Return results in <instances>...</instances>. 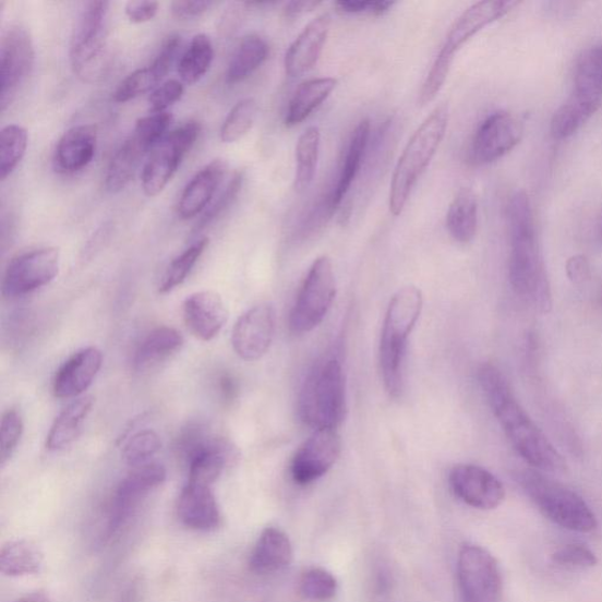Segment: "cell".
<instances>
[{"label": "cell", "mask_w": 602, "mask_h": 602, "mask_svg": "<svg viewBox=\"0 0 602 602\" xmlns=\"http://www.w3.org/2000/svg\"><path fill=\"white\" fill-rule=\"evenodd\" d=\"M478 380L493 414L517 454L539 472L565 473V459L525 411L504 373L492 364H484L479 369Z\"/></svg>", "instance_id": "6da1fadb"}, {"label": "cell", "mask_w": 602, "mask_h": 602, "mask_svg": "<svg viewBox=\"0 0 602 602\" xmlns=\"http://www.w3.org/2000/svg\"><path fill=\"white\" fill-rule=\"evenodd\" d=\"M508 274L511 288L539 312L552 309V292L529 195L517 192L507 206Z\"/></svg>", "instance_id": "7a4b0ae2"}, {"label": "cell", "mask_w": 602, "mask_h": 602, "mask_svg": "<svg viewBox=\"0 0 602 602\" xmlns=\"http://www.w3.org/2000/svg\"><path fill=\"white\" fill-rule=\"evenodd\" d=\"M423 306V293L412 285L398 290L389 301L382 330L380 363L384 387L390 398L397 399L402 394L406 351Z\"/></svg>", "instance_id": "3957f363"}, {"label": "cell", "mask_w": 602, "mask_h": 602, "mask_svg": "<svg viewBox=\"0 0 602 602\" xmlns=\"http://www.w3.org/2000/svg\"><path fill=\"white\" fill-rule=\"evenodd\" d=\"M298 411L301 421L314 431L337 430L348 413L346 383L337 358L315 364L301 387Z\"/></svg>", "instance_id": "277c9868"}, {"label": "cell", "mask_w": 602, "mask_h": 602, "mask_svg": "<svg viewBox=\"0 0 602 602\" xmlns=\"http://www.w3.org/2000/svg\"><path fill=\"white\" fill-rule=\"evenodd\" d=\"M448 125L446 104L436 108L413 133L404 148L389 191V210L400 216L419 178L423 174L438 150Z\"/></svg>", "instance_id": "5b68a950"}, {"label": "cell", "mask_w": 602, "mask_h": 602, "mask_svg": "<svg viewBox=\"0 0 602 602\" xmlns=\"http://www.w3.org/2000/svg\"><path fill=\"white\" fill-rule=\"evenodd\" d=\"M517 481L531 501L552 522L571 532L591 533L597 530L594 511L581 496L543 472L523 470Z\"/></svg>", "instance_id": "8992f818"}, {"label": "cell", "mask_w": 602, "mask_h": 602, "mask_svg": "<svg viewBox=\"0 0 602 602\" xmlns=\"http://www.w3.org/2000/svg\"><path fill=\"white\" fill-rule=\"evenodd\" d=\"M109 11L108 2H88L75 25L70 62L74 74L83 82L94 83L107 72Z\"/></svg>", "instance_id": "52a82bcc"}, {"label": "cell", "mask_w": 602, "mask_h": 602, "mask_svg": "<svg viewBox=\"0 0 602 602\" xmlns=\"http://www.w3.org/2000/svg\"><path fill=\"white\" fill-rule=\"evenodd\" d=\"M337 293L333 263L323 255L315 261L301 285L290 314L292 334L311 333L325 320Z\"/></svg>", "instance_id": "ba28073f"}, {"label": "cell", "mask_w": 602, "mask_h": 602, "mask_svg": "<svg viewBox=\"0 0 602 602\" xmlns=\"http://www.w3.org/2000/svg\"><path fill=\"white\" fill-rule=\"evenodd\" d=\"M167 477V470L162 465L147 462L132 468V471L120 481L113 493L105 525L103 538L108 543L122 533L148 494L161 486Z\"/></svg>", "instance_id": "9c48e42d"}, {"label": "cell", "mask_w": 602, "mask_h": 602, "mask_svg": "<svg viewBox=\"0 0 602 602\" xmlns=\"http://www.w3.org/2000/svg\"><path fill=\"white\" fill-rule=\"evenodd\" d=\"M201 124L191 122L172 131L150 153L142 174L143 191L156 197L171 182L180 164L198 140Z\"/></svg>", "instance_id": "30bf717a"}, {"label": "cell", "mask_w": 602, "mask_h": 602, "mask_svg": "<svg viewBox=\"0 0 602 602\" xmlns=\"http://www.w3.org/2000/svg\"><path fill=\"white\" fill-rule=\"evenodd\" d=\"M457 575L462 602H501L502 571L486 549L463 545L458 556Z\"/></svg>", "instance_id": "8fae6325"}, {"label": "cell", "mask_w": 602, "mask_h": 602, "mask_svg": "<svg viewBox=\"0 0 602 602\" xmlns=\"http://www.w3.org/2000/svg\"><path fill=\"white\" fill-rule=\"evenodd\" d=\"M35 47L32 36L21 25L10 26L0 44V110L4 112L16 99L21 86L35 65Z\"/></svg>", "instance_id": "7c38bea8"}, {"label": "cell", "mask_w": 602, "mask_h": 602, "mask_svg": "<svg viewBox=\"0 0 602 602\" xmlns=\"http://www.w3.org/2000/svg\"><path fill=\"white\" fill-rule=\"evenodd\" d=\"M60 254L56 248H43L19 255L8 266L3 294L19 298L49 285L59 273Z\"/></svg>", "instance_id": "4fadbf2b"}, {"label": "cell", "mask_w": 602, "mask_h": 602, "mask_svg": "<svg viewBox=\"0 0 602 602\" xmlns=\"http://www.w3.org/2000/svg\"><path fill=\"white\" fill-rule=\"evenodd\" d=\"M341 454L337 430H317L296 452L291 461V477L296 484L306 486L323 478L334 468Z\"/></svg>", "instance_id": "5bb4252c"}, {"label": "cell", "mask_w": 602, "mask_h": 602, "mask_svg": "<svg viewBox=\"0 0 602 602\" xmlns=\"http://www.w3.org/2000/svg\"><path fill=\"white\" fill-rule=\"evenodd\" d=\"M523 127L509 112H495L479 127L471 144V160L487 165L502 159L514 150L522 140Z\"/></svg>", "instance_id": "9a60e30c"}, {"label": "cell", "mask_w": 602, "mask_h": 602, "mask_svg": "<svg viewBox=\"0 0 602 602\" xmlns=\"http://www.w3.org/2000/svg\"><path fill=\"white\" fill-rule=\"evenodd\" d=\"M449 486L458 498L473 508L491 510L506 496L502 481L481 466L459 463L449 473Z\"/></svg>", "instance_id": "2e32d148"}, {"label": "cell", "mask_w": 602, "mask_h": 602, "mask_svg": "<svg viewBox=\"0 0 602 602\" xmlns=\"http://www.w3.org/2000/svg\"><path fill=\"white\" fill-rule=\"evenodd\" d=\"M276 334V311L260 304L246 311L232 330L233 350L240 359L257 361L270 349Z\"/></svg>", "instance_id": "e0dca14e"}, {"label": "cell", "mask_w": 602, "mask_h": 602, "mask_svg": "<svg viewBox=\"0 0 602 602\" xmlns=\"http://www.w3.org/2000/svg\"><path fill=\"white\" fill-rule=\"evenodd\" d=\"M519 4V2H510V0L508 2L507 0H484V2L473 4L450 27L441 51L455 58L463 45L481 29L502 20Z\"/></svg>", "instance_id": "ac0fdd59"}, {"label": "cell", "mask_w": 602, "mask_h": 602, "mask_svg": "<svg viewBox=\"0 0 602 602\" xmlns=\"http://www.w3.org/2000/svg\"><path fill=\"white\" fill-rule=\"evenodd\" d=\"M177 514L179 521L192 531H216L222 523L220 507L209 486L188 483L179 495Z\"/></svg>", "instance_id": "d6986e66"}, {"label": "cell", "mask_w": 602, "mask_h": 602, "mask_svg": "<svg viewBox=\"0 0 602 602\" xmlns=\"http://www.w3.org/2000/svg\"><path fill=\"white\" fill-rule=\"evenodd\" d=\"M183 314L190 333L203 341L215 339L229 317L224 300L213 291L191 294L185 300Z\"/></svg>", "instance_id": "ffe728a7"}, {"label": "cell", "mask_w": 602, "mask_h": 602, "mask_svg": "<svg viewBox=\"0 0 602 602\" xmlns=\"http://www.w3.org/2000/svg\"><path fill=\"white\" fill-rule=\"evenodd\" d=\"M101 365L103 353L96 348L74 353L56 373L55 396L59 399L80 397L93 385Z\"/></svg>", "instance_id": "44dd1931"}, {"label": "cell", "mask_w": 602, "mask_h": 602, "mask_svg": "<svg viewBox=\"0 0 602 602\" xmlns=\"http://www.w3.org/2000/svg\"><path fill=\"white\" fill-rule=\"evenodd\" d=\"M98 143L95 125L73 127L59 140L53 155V168L58 173H75L93 161Z\"/></svg>", "instance_id": "7402d4cb"}, {"label": "cell", "mask_w": 602, "mask_h": 602, "mask_svg": "<svg viewBox=\"0 0 602 602\" xmlns=\"http://www.w3.org/2000/svg\"><path fill=\"white\" fill-rule=\"evenodd\" d=\"M329 14L324 13L313 20L292 43L285 56V70L290 77H300L318 63L329 33Z\"/></svg>", "instance_id": "603a6c76"}, {"label": "cell", "mask_w": 602, "mask_h": 602, "mask_svg": "<svg viewBox=\"0 0 602 602\" xmlns=\"http://www.w3.org/2000/svg\"><path fill=\"white\" fill-rule=\"evenodd\" d=\"M293 561V546L288 534L277 527H267L255 543L249 561L250 569L258 576L277 574Z\"/></svg>", "instance_id": "cb8c5ba5"}, {"label": "cell", "mask_w": 602, "mask_h": 602, "mask_svg": "<svg viewBox=\"0 0 602 602\" xmlns=\"http://www.w3.org/2000/svg\"><path fill=\"white\" fill-rule=\"evenodd\" d=\"M234 457V448L224 440L209 438L186 460L189 483L213 486Z\"/></svg>", "instance_id": "d4e9b609"}, {"label": "cell", "mask_w": 602, "mask_h": 602, "mask_svg": "<svg viewBox=\"0 0 602 602\" xmlns=\"http://www.w3.org/2000/svg\"><path fill=\"white\" fill-rule=\"evenodd\" d=\"M225 172L226 164L221 159H216L195 174L180 197L178 216L188 220L200 215L213 201Z\"/></svg>", "instance_id": "484cf974"}, {"label": "cell", "mask_w": 602, "mask_h": 602, "mask_svg": "<svg viewBox=\"0 0 602 602\" xmlns=\"http://www.w3.org/2000/svg\"><path fill=\"white\" fill-rule=\"evenodd\" d=\"M601 105L602 96L574 89V93L552 117L553 139L559 141L570 139L589 123Z\"/></svg>", "instance_id": "4316f807"}, {"label": "cell", "mask_w": 602, "mask_h": 602, "mask_svg": "<svg viewBox=\"0 0 602 602\" xmlns=\"http://www.w3.org/2000/svg\"><path fill=\"white\" fill-rule=\"evenodd\" d=\"M154 149L140 133L133 131L111 159L105 176V188L110 193L123 191L140 170L146 155Z\"/></svg>", "instance_id": "83f0119b"}, {"label": "cell", "mask_w": 602, "mask_h": 602, "mask_svg": "<svg viewBox=\"0 0 602 602\" xmlns=\"http://www.w3.org/2000/svg\"><path fill=\"white\" fill-rule=\"evenodd\" d=\"M184 338L172 327H158L142 340L133 356V369L145 372L167 361L182 350Z\"/></svg>", "instance_id": "f1b7e54d"}, {"label": "cell", "mask_w": 602, "mask_h": 602, "mask_svg": "<svg viewBox=\"0 0 602 602\" xmlns=\"http://www.w3.org/2000/svg\"><path fill=\"white\" fill-rule=\"evenodd\" d=\"M95 398L86 396L73 400L55 419L47 438L49 450H60L79 438L86 418L92 413Z\"/></svg>", "instance_id": "f546056e"}, {"label": "cell", "mask_w": 602, "mask_h": 602, "mask_svg": "<svg viewBox=\"0 0 602 602\" xmlns=\"http://www.w3.org/2000/svg\"><path fill=\"white\" fill-rule=\"evenodd\" d=\"M371 135V124L369 120H363L354 130L348 153H346L342 167L333 191L328 193V198L333 203L334 207H337L342 202L346 194H348L354 178L357 177L361 164L366 155Z\"/></svg>", "instance_id": "4dcf8cb0"}, {"label": "cell", "mask_w": 602, "mask_h": 602, "mask_svg": "<svg viewBox=\"0 0 602 602\" xmlns=\"http://www.w3.org/2000/svg\"><path fill=\"white\" fill-rule=\"evenodd\" d=\"M44 566L41 550L29 540H13L0 552V570L10 578L35 576Z\"/></svg>", "instance_id": "1f68e13d"}, {"label": "cell", "mask_w": 602, "mask_h": 602, "mask_svg": "<svg viewBox=\"0 0 602 602\" xmlns=\"http://www.w3.org/2000/svg\"><path fill=\"white\" fill-rule=\"evenodd\" d=\"M446 226L452 238L460 244H469L478 229V200L470 189H461L452 201L446 216Z\"/></svg>", "instance_id": "d6a6232c"}, {"label": "cell", "mask_w": 602, "mask_h": 602, "mask_svg": "<svg viewBox=\"0 0 602 602\" xmlns=\"http://www.w3.org/2000/svg\"><path fill=\"white\" fill-rule=\"evenodd\" d=\"M338 82L335 79H317L301 84L285 117V125L293 128L304 120L333 94Z\"/></svg>", "instance_id": "836d02e7"}, {"label": "cell", "mask_w": 602, "mask_h": 602, "mask_svg": "<svg viewBox=\"0 0 602 602\" xmlns=\"http://www.w3.org/2000/svg\"><path fill=\"white\" fill-rule=\"evenodd\" d=\"M268 52V45L264 38L258 35L245 37L232 56L226 71V82L233 85L251 77L265 63Z\"/></svg>", "instance_id": "e575fe53"}, {"label": "cell", "mask_w": 602, "mask_h": 602, "mask_svg": "<svg viewBox=\"0 0 602 602\" xmlns=\"http://www.w3.org/2000/svg\"><path fill=\"white\" fill-rule=\"evenodd\" d=\"M214 58L213 41L204 34L194 36L188 50L180 58L178 67L180 80L188 85L198 83L213 65Z\"/></svg>", "instance_id": "d590c367"}, {"label": "cell", "mask_w": 602, "mask_h": 602, "mask_svg": "<svg viewBox=\"0 0 602 602\" xmlns=\"http://www.w3.org/2000/svg\"><path fill=\"white\" fill-rule=\"evenodd\" d=\"M321 149V131L311 127L300 135L296 148V190L305 191L313 182Z\"/></svg>", "instance_id": "8d00e7d4"}, {"label": "cell", "mask_w": 602, "mask_h": 602, "mask_svg": "<svg viewBox=\"0 0 602 602\" xmlns=\"http://www.w3.org/2000/svg\"><path fill=\"white\" fill-rule=\"evenodd\" d=\"M27 131L17 124L2 130L0 135V178L7 180L23 160L27 148Z\"/></svg>", "instance_id": "74e56055"}, {"label": "cell", "mask_w": 602, "mask_h": 602, "mask_svg": "<svg viewBox=\"0 0 602 602\" xmlns=\"http://www.w3.org/2000/svg\"><path fill=\"white\" fill-rule=\"evenodd\" d=\"M208 242V238L198 240L197 243H194L172 261L167 270H165L159 285V293H169L186 280L192 268L198 263L203 253L207 249Z\"/></svg>", "instance_id": "f35d334b"}, {"label": "cell", "mask_w": 602, "mask_h": 602, "mask_svg": "<svg viewBox=\"0 0 602 602\" xmlns=\"http://www.w3.org/2000/svg\"><path fill=\"white\" fill-rule=\"evenodd\" d=\"M258 105L253 98L238 101L220 129V141L226 144L237 143L245 137L254 124Z\"/></svg>", "instance_id": "ab89813d"}, {"label": "cell", "mask_w": 602, "mask_h": 602, "mask_svg": "<svg viewBox=\"0 0 602 602\" xmlns=\"http://www.w3.org/2000/svg\"><path fill=\"white\" fill-rule=\"evenodd\" d=\"M298 591L301 597L314 602L333 600L338 592L336 577L325 568L312 567L300 576Z\"/></svg>", "instance_id": "60d3db41"}, {"label": "cell", "mask_w": 602, "mask_h": 602, "mask_svg": "<svg viewBox=\"0 0 602 602\" xmlns=\"http://www.w3.org/2000/svg\"><path fill=\"white\" fill-rule=\"evenodd\" d=\"M575 89L602 96V45L585 51L579 58Z\"/></svg>", "instance_id": "b9f144b4"}, {"label": "cell", "mask_w": 602, "mask_h": 602, "mask_svg": "<svg viewBox=\"0 0 602 602\" xmlns=\"http://www.w3.org/2000/svg\"><path fill=\"white\" fill-rule=\"evenodd\" d=\"M161 447L159 435L155 431L143 430L131 436L123 449V458L131 468L149 462Z\"/></svg>", "instance_id": "7bdbcfd3"}, {"label": "cell", "mask_w": 602, "mask_h": 602, "mask_svg": "<svg viewBox=\"0 0 602 602\" xmlns=\"http://www.w3.org/2000/svg\"><path fill=\"white\" fill-rule=\"evenodd\" d=\"M159 83L153 69L149 67L140 69L119 84L113 94V100L119 104L130 101L155 89Z\"/></svg>", "instance_id": "ee69618b"}, {"label": "cell", "mask_w": 602, "mask_h": 602, "mask_svg": "<svg viewBox=\"0 0 602 602\" xmlns=\"http://www.w3.org/2000/svg\"><path fill=\"white\" fill-rule=\"evenodd\" d=\"M244 182L243 172H237L230 180L228 188H226L219 195L217 202L206 210L201 220L195 224L193 230L194 234H197L208 228L210 224H214L219 219L226 210L234 203L240 191H242Z\"/></svg>", "instance_id": "f6af8a7d"}, {"label": "cell", "mask_w": 602, "mask_h": 602, "mask_svg": "<svg viewBox=\"0 0 602 602\" xmlns=\"http://www.w3.org/2000/svg\"><path fill=\"white\" fill-rule=\"evenodd\" d=\"M454 57L447 56L444 52H440L436 56L434 63L429 72V75L420 89L419 103L420 105H426L432 101L436 95L440 94L444 86L447 75L449 73L452 63H454Z\"/></svg>", "instance_id": "bcb514c9"}, {"label": "cell", "mask_w": 602, "mask_h": 602, "mask_svg": "<svg viewBox=\"0 0 602 602\" xmlns=\"http://www.w3.org/2000/svg\"><path fill=\"white\" fill-rule=\"evenodd\" d=\"M552 562L561 567L570 569H587L598 565L595 553L581 544H568L551 555Z\"/></svg>", "instance_id": "7dc6e473"}, {"label": "cell", "mask_w": 602, "mask_h": 602, "mask_svg": "<svg viewBox=\"0 0 602 602\" xmlns=\"http://www.w3.org/2000/svg\"><path fill=\"white\" fill-rule=\"evenodd\" d=\"M24 424L22 416L16 410H9L2 419V429H0V460L5 465L16 450L23 435Z\"/></svg>", "instance_id": "c3c4849f"}, {"label": "cell", "mask_w": 602, "mask_h": 602, "mask_svg": "<svg viewBox=\"0 0 602 602\" xmlns=\"http://www.w3.org/2000/svg\"><path fill=\"white\" fill-rule=\"evenodd\" d=\"M184 85L179 81H168L156 87L148 97V109L150 113L167 112V109L174 103L182 99Z\"/></svg>", "instance_id": "681fc988"}, {"label": "cell", "mask_w": 602, "mask_h": 602, "mask_svg": "<svg viewBox=\"0 0 602 602\" xmlns=\"http://www.w3.org/2000/svg\"><path fill=\"white\" fill-rule=\"evenodd\" d=\"M180 44H182V39H180L179 36L169 37L164 41L160 51L154 60V63L149 65L159 82L167 77L170 72L179 51Z\"/></svg>", "instance_id": "f907efd6"}, {"label": "cell", "mask_w": 602, "mask_h": 602, "mask_svg": "<svg viewBox=\"0 0 602 602\" xmlns=\"http://www.w3.org/2000/svg\"><path fill=\"white\" fill-rule=\"evenodd\" d=\"M395 2H363V0H340L337 3V8L351 14H371V16H381V14L387 12L393 8Z\"/></svg>", "instance_id": "816d5d0a"}, {"label": "cell", "mask_w": 602, "mask_h": 602, "mask_svg": "<svg viewBox=\"0 0 602 602\" xmlns=\"http://www.w3.org/2000/svg\"><path fill=\"white\" fill-rule=\"evenodd\" d=\"M159 4L157 2H129L125 8V13L129 21L133 24H144L153 21L158 13Z\"/></svg>", "instance_id": "f5cc1de1"}, {"label": "cell", "mask_w": 602, "mask_h": 602, "mask_svg": "<svg viewBox=\"0 0 602 602\" xmlns=\"http://www.w3.org/2000/svg\"><path fill=\"white\" fill-rule=\"evenodd\" d=\"M213 2H173L171 4L172 16L178 21H190L198 19L213 7Z\"/></svg>", "instance_id": "db71d44e"}, {"label": "cell", "mask_w": 602, "mask_h": 602, "mask_svg": "<svg viewBox=\"0 0 602 602\" xmlns=\"http://www.w3.org/2000/svg\"><path fill=\"white\" fill-rule=\"evenodd\" d=\"M566 273L574 282H583L590 277V263L583 255H574L566 263Z\"/></svg>", "instance_id": "11a10c76"}, {"label": "cell", "mask_w": 602, "mask_h": 602, "mask_svg": "<svg viewBox=\"0 0 602 602\" xmlns=\"http://www.w3.org/2000/svg\"><path fill=\"white\" fill-rule=\"evenodd\" d=\"M320 5V2H291L285 8V19L293 21Z\"/></svg>", "instance_id": "9f6ffc18"}, {"label": "cell", "mask_w": 602, "mask_h": 602, "mask_svg": "<svg viewBox=\"0 0 602 602\" xmlns=\"http://www.w3.org/2000/svg\"><path fill=\"white\" fill-rule=\"evenodd\" d=\"M220 394L225 400H231L236 396V384L230 375H222L219 383Z\"/></svg>", "instance_id": "6f0895ef"}, {"label": "cell", "mask_w": 602, "mask_h": 602, "mask_svg": "<svg viewBox=\"0 0 602 602\" xmlns=\"http://www.w3.org/2000/svg\"><path fill=\"white\" fill-rule=\"evenodd\" d=\"M14 602H52V601L47 594L34 593V594H28L26 597H23L20 600Z\"/></svg>", "instance_id": "680465c9"}, {"label": "cell", "mask_w": 602, "mask_h": 602, "mask_svg": "<svg viewBox=\"0 0 602 602\" xmlns=\"http://www.w3.org/2000/svg\"><path fill=\"white\" fill-rule=\"evenodd\" d=\"M601 300H602V296H601Z\"/></svg>", "instance_id": "91938a15"}]
</instances>
